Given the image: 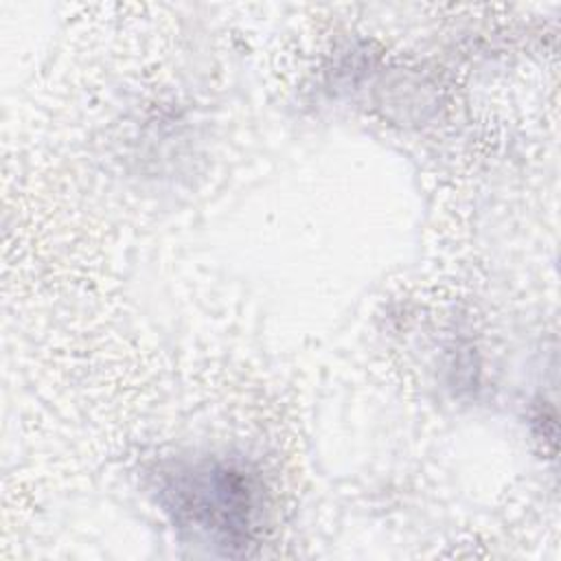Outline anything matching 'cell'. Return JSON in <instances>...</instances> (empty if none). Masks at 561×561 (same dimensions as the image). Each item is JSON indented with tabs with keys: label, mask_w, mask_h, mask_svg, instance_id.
Returning <instances> with one entry per match:
<instances>
[{
	"label": "cell",
	"mask_w": 561,
	"mask_h": 561,
	"mask_svg": "<svg viewBox=\"0 0 561 561\" xmlns=\"http://www.w3.org/2000/svg\"><path fill=\"white\" fill-rule=\"evenodd\" d=\"M160 495L178 526L226 548L245 546L263 511L256 480L219 460H199L167 471Z\"/></svg>",
	"instance_id": "cell-1"
}]
</instances>
